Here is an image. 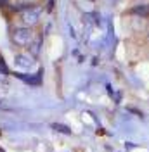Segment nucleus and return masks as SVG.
<instances>
[{
  "label": "nucleus",
  "instance_id": "9b49d317",
  "mask_svg": "<svg viewBox=\"0 0 149 152\" xmlns=\"http://www.w3.org/2000/svg\"><path fill=\"white\" fill-rule=\"evenodd\" d=\"M140 2H142V0H140Z\"/></svg>",
  "mask_w": 149,
  "mask_h": 152
},
{
  "label": "nucleus",
  "instance_id": "7ed1b4c3",
  "mask_svg": "<svg viewBox=\"0 0 149 152\" xmlns=\"http://www.w3.org/2000/svg\"><path fill=\"white\" fill-rule=\"evenodd\" d=\"M14 64H16L18 67H21V69H26V71H30V69L33 67V64H35V61H33V57H30V56L18 54V56L14 57Z\"/></svg>",
  "mask_w": 149,
  "mask_h": 152
},
{
  "label": "nucleus",
  "instance_id": "423d86ee",
  "mask_svg": "<svg viewBox=\"0 0 149 152\" xmlns=\"http://www.w3.org/2000/svg\"><path fill=\"white\" fill-rule=\"evenodd\" d=\"M135 12H139V14H148V7H144V5H140V7H135Z\"/></svg>",
  "mask_w": 149,
  "mask_h": 152
},
{
  "label": "nucleus",
  "instance_id": "1a4fd4ad",
  "mask_svg": "<svg viewBox=\"0 0 149 152\" xmlns=\"http://www.w3.org/2000/svg\"><path fill=\"white\" fill-rule=\"evenodd\" d=\"M125 147H127V149H135V145H134V143H127Z\"/></svg>",
  "mask_w": 149,
  "mask_h": 152
},
{
  "label": "nucleus",
  "instance_id": "0eeeda50",
  "mask_svg": "<svg viewBox=\"0 0 149 152\" xmlns=\"http://www.w3.org/2000/svg\"><path fill=\"white\" fill-rule=\"evenodd\" d=\"M38 48H40V40H37V42H35V45H33V54H35V56L38 54Z\"/></svg>",
  "mask_w": 149,
  "mask_h": 152
},
{
  "label": "nucleus",
  "instance_id": "f03ea898",
  "mask_svg": "<svg viewBox=\"0 0 149 152\" xmlns=\"http://www.w3.org/2000/svg\"><path fill=\"white\" fill-rule=\"evenodd\" d=\"M38 18H40V7H31V9H24L21 12V21L28 26H33L38 23Z\"/></svg>",
  "mask_w": 149,
  "mask_h": 152
},
{
  "label": "nucleus",
  "instance_id": "9d476101",
  "mask_svg": "<svg viewBox=\"0 0 149 152\" xmlns=\"http://www.w3.org/2000/svg\"><path fill=\"white\" fill-rule=\"evenodd\" d=\"M148 37H149V33H148Z\"/></svg>",
  "mask_w": 149,
  "mask_h": 152
},
{
  "label": "nucleus",
  "instance_id": "f257e3e1",
  "mask_svg": "<svg viewBox=\"0 0 149 152\" xmlns=\"http://www.w3.org/2000/svg\"><path fill=\"white\" fill-rule=\"evenodd\" d=\"M12 40H14L16 45H21V47L31 45V42H33V31L30 28H18V29H14V33H12Z\"/></svg>",
  "mask_w": 149,
  "mask_h": 152
},
{
  "label": "nucleus",
  "instance_id": "20e7f679",
  "mask_svg": "<svg viewBox=\"0 0 149 152\" xmlns=\"http://www.w3.org/2000/svg\"><path fill=\"white\" fill-rule=\"evenodd\" d=\"M18 78H21L23 81H26V83H30V85H38V83H40V78H42V71H40L38 75H35V76H28V75H18Z\"/></svg>",
  "mask_w": 149,
  "mask_h": 152
},
{
  "label": "nucleus",
  "instance_id": "39448f33",
  "mask_svg": "<svg viewBox=\"0 0 149 152\" xmlns=\"http://www.w3.org/2000/svg\"><path fill=\"white\" fill-rule=\"evenodd\" d=\"M52 130H56L59 133H64V135H71V130L66 124H61V123H52Z\"/></svg>",
  "mask_w": 149,
  "mask_h": 152
},
{
  "label": "nucleus",
  "instance_id": "6e6552de",
  "mask_svg": "<svg viewBox=\"0 0 149 152\" xmlns=\"http://www.w3.org/2000/svg\"><path fill=\"white\" fill-rule=\"evenodd\" d=\"M0 71H4V73H7V66H5V62H4V59H0Z\"/></svg>",
  "mask_w": 149,
  "mask_h": 152
}]
</instances>
